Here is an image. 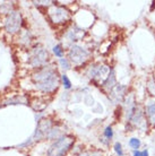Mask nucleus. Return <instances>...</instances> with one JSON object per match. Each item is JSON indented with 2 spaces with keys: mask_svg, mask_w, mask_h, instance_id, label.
I'll list each match as a JSON object with an SVG mask.
<instances>
[{
  "mask_svg": "<svg viewBox=\"0 0 155 156\" xmlns=\"http://www.w3.org/2000/svg\"><path fill=\"white\" fill-rule=\"evenodd\" d=\"M33 78H34L38 90H42L44 93L53 92L54 90H57L59 85L57 71L52 69H42L38 74H35Z\"/></svg>",
  "mask_w": 155,
  "mask_h": 156,
  "instance_id": "obj_1",
  "label": "nucleus"
},
{
  "mask_svg": "<svg viewBox=\"0 0 155 156\" xmlns=\"http://www.w3.org/2000/svg\"><path fill=\"white\" fill-rule=\"evenodd\" d=\"M75 143L73 136H62L50 146L48 156H65Z\"/></svg>",
  "mask_w": 155,
  "mask_h": 156,
  "instance_id": "obj_2",
  "label": "nucleus"
},
{
  "mask_svg": "<svg viewBox=\"0 0 155 156\" xmlns=\"http://www.w3.org/2000/svg\"><path fill=\"white\" fill-rule=\"evenodd\" d=\"M89 52L79 45H73L69 50V58L75 65H81L88 59Z\"/></svg>",
  "mask_w": 155,
  "mask_h": 156,
  "instance_id": "obj_3",
  "label": "nucleus"
},
{
  "mask_svg": "<svg viewBox=\"0 0 155 156\" xmlns=\"http://www.w3.org/2000/svg\"><path fill=\"white\" fill-rule=\"evenodd\" d=\"M49 16L52 23L54 24H62L66 23L69 20L70 14L69 12L63 7H52L49 10Z\"/></svg>",
  "mask_w": 155,
  "mask_h": 156,
  "instance_id": "obj_4",
  "label": "nucleus"
},
{
  "mask_svg": "<svg viewBox=\"0 0 155 156\" xmlns=\"http://www.w3.org/2000/svg\"><path fill=\"white\" fill-rule=\"evenodd\" d=\"M22 25V16L18 12H12L9 14L6 20V31L10 34H14L16 32H18Z\"/></svg>",
  "mask_w": 155,
  "mask_h": 156,
  "instance_id": "obj_5",
  "label": "nucleus"
},
{
  "mask_svg": "<svg viewBox=\"0 0 155 156\" xmlns=\"http://www.w3.org/2000/svg\"><path fill=\"white\" fill-rule=\"evenodd\" d=\"M49 58V53L48 51H45L44 49H35L32 53L31 60H30V63H31L33 67H40L42 66L43 63L45 62Z\"/></svg>",
  "mask_w": 155,
  "mask_h": 156,
  "instance_id": "obj_6",
  "label": "nucleus"
},
{
  "mask_svg": "<svg viewBox=\"0 0 155 156\" xmlns=\"http://www.w3.org/2000/svg\"><path fill=\"white\" fill-rule=\"evenodd\" d=\"M146 115L152 127H155V103H151L146 106Z\"/></svg>",
  "mask_w": 155,
  "mask_h": 156,
  "instance_id": "obj_7",
  "label": "nucleus"
},
{
  "mask_svg": "<svg viewBox=\"0 0 155 156\" xmlns=\"http://www.w3.org/2000/svg\"><path fill=\"white\" fill-rule=\"evenodd\" d=\"M140 144H142V143H140L139 139H138V138H135V137H134V138H130V140H129V146H130L134 151H137V149L139 148Z\"/></svg>",
  "mask_w": 155,
  "mask_h": 156,
  "instance_id": "obj_8",
  "label": "nucleus"
},
{
  "mask_svg": "<svg viewBox=\"0 0 155 156\" xmlns=\"http://www.w3.org/2000/svg\"><path fill=\"white\" fill-rule=\"evenodd\" d=\"M77 156H102V153L97 152V151H86V152L81 153Z\"/></svg>",
  "mask_w": 155,
  "mask_h": 156,
  "instance_id": "obj_9",
  "label": "nucleus"
},
{
  "mask_svg": "<svg viewBox=\"0 0 155 156\" xmlns=\"http://www.w3.org/2000/svg\"><path fill=\"white\" fill-rule=\"evenodd\" d=\"M61 79H62V83H63V86H65V88H66V90H69L70 87H71V83H70L69 78L67 77V75H62Z\"/></svg>",
  "mask_w": 155,
  "mask_h": 156,
  "instance_id": "obj_10",
  "label": "nucleus"
},
{
  "mask_svg": "<svg viewBox=\"0 0 155 156\" xmlns=\"http://www.w3.org/2000/svg\"><path fill=\"white\" fill-rule=\"evenodd\" d=\"M53 52L54 55H57V57H59V58H61L62 55H63V50H62L61 45H56L53 48Z\"/></svg>",
  "mask_w": 155,
  "mask_h": 156,
  "instance_id": "obj_11",
  "label": "nucleus"
},
{
  "mask_svg": "<svg viewBox=\"0 0 155 156\" xmlns=\"http://www.w3.org/2000/svg\"><path fill=\"white\" fill-rule=\"evenodd\" d=\"M132 156H150L147 149H144V151H134L132 153Z\"/></svg>",
  "mask_w": 155,
  "mask_h": 156,
  "instance_id": "obj_12",
  "label": "nucleus"
},
{
  "mask_svg": "<svg viewBox=\"0 0 155 156\" xmlns=\"http://www.w3.org/2000/svg\"><path fill=\"white\" fill-rule=\"evenodd\" d=\"M114 151H116V153H117V154H118L119 156H122V155H124L122 146H121L120 143H116V144H114Z\"/></svg>",
  "mask_w": 155,
  "mask_h": 156,
  "instance_id": "obj_13",
  "label": "nucleus"
},
{
  "mask_svg": "<svg viewBox=\"0 0 155 156\" xmlns=\"http://www.w3.org/2000/svg\"><path fill=\"white\" fill-rule=\"evenodd\" d=\"M104 136L106 137L108 139H111V138H112V136H113V130H112V128H111L110 126L105 128V130H104Z\"/></svg>",
  "mask_w": 155,
  "mask_h": 156,
  "instance_id": "obj_14",
  "label": "nucleus"
},
{
  "mask_svg": "<svg viewBox=\"0 0 155 156\" xmlns=\"http://www.w3.org/2000/svg\"><path fill=\"white\" fill-rule=\"evenodd\" d=\"M59 62H60V65L62 66V68H63V69H69V68H70V65H69V62H68V60H67V59L61 58Z\"/></svg>",
  "mask_w": 155,
  "mask_h": 156,
  "instance_id": "obj_15",
  "label": "nucleus"
}]
</instances>
